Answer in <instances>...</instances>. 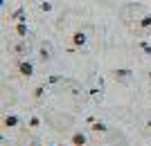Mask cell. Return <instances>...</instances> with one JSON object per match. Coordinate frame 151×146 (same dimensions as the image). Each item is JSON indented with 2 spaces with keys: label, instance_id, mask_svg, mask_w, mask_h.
<instances>
[{
  "label": "cell",
  "instance_id": "6da1fadb",
  "mask_svg": "<svg viewBox=\"0 0 151 146\" xmlns=\"http://www.w3.org/2000/svg\"><path fill=\"white\" fill-rule=\"evenodd\" d=\"M18 74L25 76V79H29V76L34 74V65H32L29 61H20L18 63Z\"/></svg>",
  "mask_w": 151,
  "mask_h": 146
},
{
  "label": "cell",
  "instance_id": "7a4b0ae2",
  "mask_svg": "<svg viewBox=\"0 0 151 146\" xmlns=\"http://www.w3.org/2000/svg\"><path fill=\"white\" fill-rule=\"evenodd\" d=\"M86 41H88V36H86L83 32H75L72 34V45H75V47H83Z\"/></svg>",
  "mask_w": 151,
  "mask_h": 146
},
{
  "label": "cell",
  "instance_id": "3957f363",
  "mask_svg": "<svg viewBox=\"0 0 151 146\" xmlns=\"http://www.w3.org/2000/svg\"><path fill=\"white\" fill-rule=\"evenodd\" d=\"M86 135L83 133H79V130H77V133H72V137H70V144L72 146H86Z\"/></svg>",
  "mask_w": 151,
  "mask_h": 146
},
{
  "label": "cell",
  "instance_id": "277c9868",
  "mask_svg": "<svg viewBox=\"0 0 151 146\" xmlns=\"http://www.w3.org/2000/svg\"><path fill=\"white\" fill-rule=\"evenodd\" d=\"M2 126H5V128H14V126H18V117H16V115H7L5 119H2Z\"/></svg>",
  "mask_w": 151,
  "mask_h": 146
},
{
  "label": "cell",
  "instance_id": "5b68a950",
  "mask_svg": "<svg viewBox=\"0 0 151 146\" xmlns=\"http://www.w3.org/2000/svg\"><path fill=\"white\" fill-rule=\"evenodd\" d=\"M113 76H115V81H124V79L131 76V70H115Z\"/></svg>",
  "mask_w": 151,
  "mask_h": 146
},
{
  "label": "cell",
  "instance_id": "8992f818",
  "mask_svg": "<svg viewBox=\"0 0 151 146\" xmlns=\"http://www.w3.org/2000/svg\"><path fill=\"white\" fill-rule=\"evenodd\" d=\"M9 18L16 20V23H25V20H27V18H25V11H23V9H16V11H14Z\"/></svg>",
  "mask_w": 151,
  "mask_h": 146
},
{
  "label": "cell",
  "instance_id": "52a82bcc",
  "mask_svg": "<svg viewBox=\"0 0 151 146\" xmlns=\"http://www.w3.org/2000/svg\"><path fill=\"white\" fill-rule=\"evenodd\" d=\"M142 29H147V27H151V14H145L142 18H140V23H138Z\"/></svg>",
  "mask_w": 151,
  "mask_h": 146
},
{
  "label": "cell",
  "instance_id": "ba28073f",
  "mask_svg": "<svg viewBox=\"0 0 151 146\" xmlns=\"http://www.w3.org/2000/svg\"><path fill=\"white\" fill-rule=\"evenodd\" d=\"M16 34H18L20 38L27 36V25H25V23H18V25H16Z\"/></svg>",
  "mask_w": 151,
  "mask_h": 146
},
{
  "label": "cell",
  "instance_id": "9c48e42d",
  "mask_svg": "<svg viewBox=\"0 0 151 146\" xmlns=\"http://www.w3.org/2000/svg\"><path fill=\"white\" fill-rule=\"evenodd\" d=\"M95 133H106V126L101 124V121H93V126H90Z\"/></svg>",
  "mask_w": 151,
  "mask_h": 146
},
{
  "label": "cell",
  "instance_id": "30bf717a",
  "mask_svg": "<svg viewBox=\"0 0 151 146\" xmlns=\"http://www.w3.org/2000/svg\"><path fill=\"white\" fill-rule=\"evenodd\" d=\"M38 124H41L38 117H32V119H29V128H38Z\"/></svg>",
  "mask_w": 151,
  "mask_h": 146
},
{
  "label": "cell",
  "instance_id": "8fae6325",
  "mask_svg": "<svg viewBox=\"0 0 151 146\" xmlns=\"http://www.w3.org/2000/svg\"><path fill=\"white\" fill-rule=\"evenodd\" d=\"M43 97V88L38 85V88H34V99H41Z\"/></svg>",
  "mask_w": 151,
  "mask_h": 146
},
{
  "label": "cell",
  "instance_id": "7c38bea8",
  "mask_svg": "<svg viewBox=\"0 0 151 146\" xmlns=\"http://www.w3.org/2000/svg\"><path fill=\"white\" fill-rule=\"evenodd\" d=\"M14 50L18 52V54H23V52H25V45H23V43H18V45H16V47H14Z\"/></svg>",
  "mask_w": 151,
  "mask_h": 146
},
{
  "label": "cell",
  "instance_id": "4fadbf2b",
  "mask_svg": "<svg viewBox=\"0 0 151 146\" xmlns=\"http://www.w3.org/2000/svg\"><path fill=\"white\" fill-rule=\"evenodd\" d=\"M41 9H43V11H50L52 5H50V2H43V5H41Z\"/></svg>",
  "mask_w": 151,
  "mask_h": 146
},
{
  "label": "cell",
  "instance_id": "5bb4252c",
  "mask_svg": "<svg viewBox=\"0 0 151 146\" xmlns=\"http://www.w3.org/2000/svg\"><path fill=\"white\" fill-rule=\"evenodd\" d=\"M140 47H142V50H145V52H147V54H151V45H147V43H142V45H140Z\"/></svg>",
  "mask_w": 151,
  "mask_h": 146
}]
</instances>
